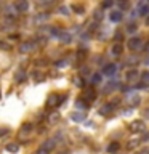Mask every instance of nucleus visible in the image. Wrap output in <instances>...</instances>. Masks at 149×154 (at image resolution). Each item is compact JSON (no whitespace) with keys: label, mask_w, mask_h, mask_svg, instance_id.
I'll return each instance as SVG.
<instances>
[{"label":"nucleus","mask_w":149,"mask_h":154,"mask_svg":"<svg viewBox=\"0 0 149 154\" xmlns=\"http://www.w3.org/2000/svg\"><path fill=\"white\" fill-rule=\"evenodd\" d=\"M14 8H16L19 13H24V11H27V10H29V2H27V0H16Z\"/></svg>","instance_id":"obj_1"},{"label":"nucleus","mask_w":149,"mask_h":154,"mask_svg":"<svg viewBox=\"0 0 149 154\" xmlns=\"http://www.w3.org/2000/svg\"><path fill=\"white\" fill-rule=\"evenodd\" d=\"M144 128H146V124H144L143 120H135V122H132V125H130V130H132V132H143Z\"/></svg>","instance_id":"obj_2"},{"label":"nucleus","mask_w":149,"mask_h":154,"mask_svg":"<svg viewBox=\"0 0 149 154\" xmlns=\"http://www.w3.org/2000/svg\"><path fill=\"white\" fill-rule=\"evenodd\" d=\"M139 47H141V38H139V37H132V38L128 40V48H130L132 51L138 50Z\"/></svg>","instance_id":"obj_3"},{"label":"nucleus","mask_w":149,"mask_h":154,"mask_svg":"<svg viewBox=\"0 0 149 154\" xmlns=\"http://www.w3.org/2000/svg\"><path fill=\"white\" fill-rule=\"evenodd\" d=\"M58 104H59V96L55 95V93L48 96V100H47V106H48V108H55V106H58Z\"/></svg>","instance_id":"obj_4"},{"label":"nucleus","mask_w":149,"mask_h":154,"mask_svg":"<svg viewBox=\"0 0 149 154\" xmlns=\"http://www.w3.org/2000/svg\"><path fill=\"white\" fill-rule=\"evenodd\" d=\"M32 48H34L32 42H23L18 50H19V53H29V51H32Z\"/></svg>","instance_id":"obj_5"},{"label":"nucleus","mask_w":149,"mask_h":154,"mask_svg":"<svg viewBox=\"0 0 149 154\" xmlns=\"http://www.w3.org/2000/svg\"><path fill=\"white\" fill-rule=\"evenodd\" d=\"M112 109H114V104H111V103H109V104H104L103 108L99 109V114L104 116V117H109L111 112H112Z\"/></svg>","instance_id":"obj_6"},{"label":"nucleus","mask_w":149,"mask_h":154,"mask_svg":"<svg viewBox=\"0 0 149 154\" xmlns=\"http://www.w3.org/2000/svg\"><path fill=\"white\" fill-rule=\"evenodd\" d=\"M58 38L62 42V43H69L71 40H72V35L69 32H64V31H59L58 32Z\"/></svg>","instance_id":"obj_7"},{"label":"nucleus","mask_w":149,"mask_h":154,"mask_svg":"<svg viewBox=\"0 0 149 154\" xmlns=\"http://www.w3.org/2000/svg\"><path fill=\"white\" fill-rule=\"evenodd\" d=\"M138 13L139 14H141V16H149V5H146V3H144V2H141V3H139L138 5Z\"/></svg>","instance_id":"obj_8"},{"label":"nucleus","mask_w":149,"mask_h":154,"mask_svg":"<svg viewBox=\"0 0 149 154\" xmlns=\"http://www.w3.org/2000/svg\"><path fill=\"white\" fill-rule=\"evenodd\" d=\"M71 119L74 120V122H82V120H85V112H82V111H75V112L71 114Z\"/></svg>","instance_id":"obj_9"},{"label":"nucleus","mask_w":149,"mask_h":154,"mask_svg":"<svg viewBox=\"0 0 149 154\" xmlns=\"http://www.w3.org/2000/svg\"><path fill=\"white\" fill-rule=\"evenodd\" d=\"M115 69H117V67H115V64H112V63H111V64H106L104 66V74L106 75H114V72H115Z\"/></svg>","instance_id":"obj_10"},{"label":"nucleus","mask_w":149,"mask_h":154,"mask_svg":"<svg viewBox=\"0 0 149 154\" xmlns=\"http://www.w3.org/2000/svg\"><path fill=\"white\" fill-rule=\"evenodd\" d=\"M5 149H7L8 152L14 154V152H18V151H19V144H18V143H8L7 146H5Z\"/></svg>","instance_id":"obj_11"},{"label":"nucleus","mask_w":149,"mask_h":154,"mask_svg":"<svg viewBox=\"0 0 149 154\" xmlns=\"http://www.w3.org/2000/svg\"><path fill=\"white\" fill-rule=\"evenodd\" d=\"M125 77H127V80H128V82H135V80H136V77H138V71H136V69L128 71L127 74H125Z\"/></svg>","instance_id":"obj_12"},{"label":"nucleus","mask_w":149,"mask_h":154,"mask_svg":"<svg viewBox=\"0 0 149 154\" xmlns=\"http://www.w3.org/2000/svg\"><path fill=\"white\" fill-rule=\"evenodd\" d=\"M120 149V143H117V141H114V143H111L109 146H108V152H111V154H114V152H117Z\"/></svg>","instance_id":"obj_13"},{"label":"nucleus","mask_w":149,"mask_h":154,"mask_svg":"<svg viewBox=\"0 0 149 154\" xmlns=\"http://www.w3.org/2000/svg\"><path fill=\"white\" fill-rule=\"evenodd\" d=\"M111 21H114V23H119L120 19H122V13L120 11H111Z\"/></svg>","instance_id":"obj_14"},{"label":"nucleus","mask_w":149,"mask_h":154,"mask_svg":"<svg viewBox=\"0 0 149 154\" xmlns=\"http://www.w3.org/2000/svg\"><path fill=\"white\" fill-rule=\"evenodd\" d=\"M122 51H123V47L120 45V43H115V45L112 47V55L119 56V55H122Z\"/></svg>","instance_id":"obj_15"},{"label":"nucleus","mask_w":149,"mask_h":154,"mask_svg":"<svg viewBox=\"0 0 149 154\" xmlns=\"http://www.w3.org/2000/svg\"><path fill=\"white\" fill-rule=\"evenodd\" d=\"M55 146H56L55 140H48V141H45V144H43V148H45L47 151H51V149H55Z\"/></svg>","instance_id":"obj_16"},{"label":"nucleus","mask_w":149,"mask_h":154,"mask_svg":"<svg viewBox=\"0 0 149 154\" xmlns=\"http://www.w3.org/2000/svg\"><path fill=\"white\" fill-rule=\"evenodd\" d=\"M88 103H87V100H84V98H79L77 100V108H82V109H87L88 108Z\"/></svg>","instance_id":"obj_17"},{"label":"nucleus","mask_w":149,"mask_h":154,"mask_svg":"<svg viewBox=\"0 0 149 154\" xmlns=\"http://www.w3.org/2000/svg\"><path fill=\"white\" fill-rule=\"evenodd\" d=\"M128 103L132 104V106H136L139 103V96L138 95H132V96H128Z\"/></svg>","instance_id":"obj_18"},{"label":"nucleus","mask_w":149,"mask_h":154,"mask_svg":"<svg viewBox=\"0 0 149 154\" xmlns=\"http://www.w3.org/2000/svg\"><path fill=\"white\" fill-rule=\"evenodd\" d=\"M96 98V91L95 90H88L87 91V95H85V100H88V101H93Z\"/></svg>","instance_id":"obj_19"},{"label":"nucleus","mask_w":149,"mask_h":154,"mask_svg":"<svg viewBox=\"0 0 149 154\" xmlns=\"http://www.w3.org/2000/svg\"><path fill=\"white\" fill-rule=\"evenodd\" d=\"M141 80H143L144 85H149V71H144L141 74Z\"/></svg>","instance_id":"obj_20"},{"label":"nucleus","mask_w":149,"mask_h":154,"mask_svg":"<svg viewBox=\"0 0 149 154\" xmlns=\"http://www.w3.org/2000/svg\"><path fill=\"white\" fill-rule=\"evenodd\" d=\"M0 48H2V50H11V45H10L8 42H3V40H0Z\"/></svg>","instance_id":"obj_21"},{"label":"nucleus","mask_w":149,"mask_h":154,"mask_svg":"<svg viewBox=\"0 0 149 154\" xmlns=\"http://www.w3.org/2000/svg\"><path fill=\"white\" fill-rule=\"evenodd\" d=\"M136 146H138V141H136V140H130V143H127V148H128V149H135Z\"/></svg>","instance_id":"obj_22"},{"label":"nucleus","mask_w":149,"mask_h":154,"mask_svg":"<svg viewBox=\"0 0 149 154\" xmlns=\"http://www.w3.org/2000/svg\"><path fill=\"white\" fill-rule=\"evenodd\" d=\"M58 119H59V114H58V112H53V114L50 116V119H48V120H50L51 124H55V122H56Z\"/></svg>","instance_id":"obj_23"},{"label":"nucleus","mask_w":149,"mask_h":154,"mask_svg":"<svg viewBox=\"0 0 149 154\" xmlns=\"http://www.w3.org/2000/svg\"><path fill=\"white\" fill-rule=\"evenodd\" d=\"M85 56H87V51H85V50H79V51H77V58H79L80 61L84 60Z\"/></svg>","instance_id":"obj_24"},{"label":"nucleus","mask_w":149,"mask_h":154,"mask_svg":"<svg viewBox=\"0 0 149 154\" xmlns=\"http://www.w3.org/2000/svg\"><path fill=\"white\" fill-rule=\"evenodd\" d=\"M72 10H74V11H77V13H84V7H82V5H74V7H72Z\"/></svg>","instance_id":"obj_25"},{"label":"nucleus","mask_w":149,"mask_h":154,"mask_svg":"<svg viewBox=\"0 0 149 154\" xmlns=\"http://www.w3.org/2000/svg\"><path fill=\"white\" fill-rule=\"evenodd\" d=\"M91 82H93V84H99V82H101V75H99V74H93V79H91Z\"/></svg>","instance_id":"obj_26"},{"label":"nucleus","mask_w":149,"mask_h":154,"mask_svg":"<svg viewBox=\"0 0 149 154\" xmlns=\"http://www.w3.org/2000/svg\"><path fill=\"white\" fill-rule=\"evenodd\" d=\"M112 0H104V2H103V8H111V7H112Z\"/></svg>","instance_id":"obj_27"},{"label":"nucleus","mask_w":149,"mask_h":154,"mask_svg":"<svg viewBox=\"0 0 149 154\" xmlns=\"http://www.w3.org/2000/svg\"><path fill=\"white\" fill-rule=\"evenodd\" d=\"M24 79H26V74H24V72H18V75H16V80H18V82H23Z\"/></svg>","instance_id":"obj_28"},{"label":"nucleus","mask_w":149,"mask_h":154,"mask_svg":"<svg viewBox=\"0 0 149 154\" xmlns=\"http://www.w3.org/2000/svg\"><path fill=\"white\" fill-rule=\"evenodd\" d=\"M31 128H32V124H24V125H23V130H24V132H29Z\"/></svg>","instance_id":"obj_29"},{"label":"nucleus","mask_w":149,"mask_h":154,"mask_svg":"<svg viewBox=\"0 0 149 154\" xmlns=\"http://www.w3.org/2000/svg\"><path fill=\"white\" fill-rule=\"evenodd\" d=\"M59 11H61L62 14H69V8H67V7H61Z\"/></svg>","instance_id":"obj_30"},{"label":"nucleus","mask_w":149,"mask_h":154,"mask_svg":"<svg viewBox=\"0 0 149 154\" xmlns=\"http://www.w3.org/2000/svg\"><path fill=\"white\" fill-rule=\"evenodd\" d=\"M136 154H149V148H143V149H139V151Z\"/></svg>","instance_id":"obj_31"},{"label":"nucleus","mask_w":149,"mask_h":154,"mask_svg":"<svg viewBox=\"0 0 149 154\" xmlns=\"http://www.w3.org/2000/svg\"><path fill=\"white\" fill-rule=\"evenodd\" d=\"M101 18H103V13H101V11H95V19H98V21H99Z\"/></svg>","instance_id":"obj_32"},{"label":"nucleus","mask_w":149,"mask_h":154,"mask_svg":"<svg viewBox=\"0 0 149 154\" xmlns=\"http://www.w3.org/2000/svg\"><path fill=\"white\" fill-rule=\"evenodd\" d=\"M48 152H50V151H47L45 148H40V149H38V151H37L35 154H48Z\"/></svg>","instance_id":"obj_33"},{"label":"nucleus","mask_w":149,"mask_h":154,"mask_svg":"<svg viewBox=\"0 0 149 154\" xmlns=\"http://www.w3.org/2000/svg\"><path fill=\"white\" fill-rule=\"evenodd\" d=\"M136 27H138V26H136V24H133V23H132V24H128V31H130V32H133Z\"/></svg>","instance_id":"obj_34"},{"label":"nucleus","mask_w":149,"mask_h":154,"mask_svg":"<svg viewBox=\"0 0 149 154\" xmlns=\"http://www.w3.org/2000/svg\"><path fill=\"white\" fill-rule=\"evenodd\" d=\"M48 5V3H51V0H38V5Z\"/></svg>","instance_id":"obj_35"},{"label":"nucleus","mask_w":149,"mask_h":154,"mask_svg":"<svg viewBox=\"0 0 149 154\" xmlns=\"http://www.w3.org/2000/svg\"><path fill=\"white\" fill-rule=\"evenodd\" d=\"M7 133H8V128H0V137H3Z\"/></svg>","instance_id":"obj_36"},{"label":"nucleus","mask_w":149,"mask_h":154,"mask_svg":"<svg viewBox=\"0 0 149 154\" xmlns=\"http://www.w3.org/2000/svg\"><path fill=\"white\" fill-rule=\"evenodd\" d=\"M56 66H58V67H62V66H66V61H64V60H62V61H58V63H56Z\"/></svg>","instance_id":"obj_37"},{"label":"nucleus","mask_w":149,"mask_h":154,"mask_svg":"<svg viewBox=\"0 0 149 154\" xmlns=\"http://www.w3.org/2000/svg\"><path fill=\"white\" fill-rule=\"evenodd\" d=\"M34 75H35V79H37V80H42V79H43V75L40 74V72H35Z\"/></svg>","instance_id":"obj_38"},{"label":"nucleus","mask_w":149,"mask_h":154,"mask_svg":"<svg viewBox=\"0 0 149 154\" xmlns=\"http://www.w3.org/2000/svg\"><path fill=\"white\" fill-rule=\"evenodd\" d=\"M10 38H13V40H16V38H19L18 34H13V35H10Z\"/></svg>","instance_id":"obj_39"},{"label":"nucleus","mask_w":149,"mask_h":154,"mask_svg":"<svg viewBox=\"0 0 149 154\" xmlns=\"http://www.w3.org/2000/svg\"><path fill=\"white\" fill-rule=\"evenodd\" d=\"M144 116H146V117H149V109H144V112H143Z\"/></svg>","instance_id":"obj_40"},{"label":"nucleus","mask_w":149,"mask_h":154,"mask_svg":"<svg viewBox=\"0 0 149 154\" xmlns=\"http://www.w3.org/2000/svg\"><path fill=\"white\" fill-rule=\"evenodd\" d=\"M146 51L149 53V43H147V45H146Z\"/></svg>","instance_id":"obj_41"},{"label":"nucleus","mask_w":149,"mask_h":154,"mask_svg":"<svg viewBox=\"0 0 149 154\" xmlns=\"http://www.w3.org/2000/svg\"><path fill=\"white\" fill-rule=\"evenodd\" d=\"M146 24H147V26H149V16L146 18Z\"/></svg>","instance_id":"obj_42"},{"label":"nucleus","mask_w":149,"mask_h":154,"mask_svg":"<svg viewBox=\"0 0 149 154\" xmlns=\"http://www.w3.org/2000/svg\"><path fill=\"white\" fill-rule=\"evenodd\" d=\"M119 2H120V3H125V2H127V0H119Z\"/></svg>","instance_id":"obj_43"},{"label":"nucleus","mask_w":149,"mask_h":154,"mask_svg":"<svg viewBox=\"0 0 149 154\" xmlns=\"http://www.w3.org/2000/svg\"><path fill=\"white\" fill-rule=\"evenodd\" d=\"M59 154H67V151H61Z\"/></svg>","instance_id":"obj_44"}]
</instances>
